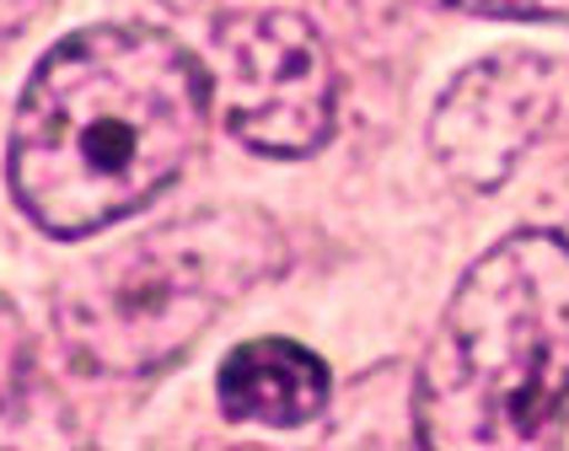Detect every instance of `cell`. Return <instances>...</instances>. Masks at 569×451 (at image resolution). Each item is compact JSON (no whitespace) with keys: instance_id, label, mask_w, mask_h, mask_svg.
I'll list each match as a JSON object with an SVG mask.
<instances>
[{"instance_id":"cell-8","label":"cell","mask_w":569,"mask_h":451,"mask_svg":"<svg viewBox=\"0 0 569 451\" xmlns=\"http://www.w3.org/2000/svg\"><path fill=\"white\" fill-rule=\"evenodd\" d=\"M436 6L495 22H569V0H436Z\"/></svg>"},{"instance_id":"cell-9","label":"cell","mask_w":569,"mask_h":451,"mask_svg":"<svg viewBox=\"0 0 569 451\" xmlns=\"http://www.w3.org/2000/svg\"><path fill=\"white\" fill-rule=\"evenodd\" d=\"M38 11H43V0H0V49L28 28Z\"/></svg>"},{"instance_id":"cell-1","label":"cell","mask_w":569,"mask_h":451,"mask_svg":"<svg viewBox=\"0 0 569 451\" xmlns=\"http://www.w3.org/2000/svg\"><path fill=\"white\" fill-rule=\"evenodd\" d=\"M210 70L157 28L54 43L11 124V193L54 237H92L151 204L204 146Z\"/></svg>"},{"instance_id":"cell-6","label":"cell","mask_w":569,"mask_h":451,"mask_svg":"<svg viewBox=\"0 0 569 451\" xmlns=\"http://www.w3.org/2000/svg\"><path fill=\"white\" fill-rule=\"evenodd\" d=\"M328 392H333L328 365L296 339H248L242 350L226 354L216 377L226 419L269 424V430L312 424L328 409Z\"/></svg>"},{"instance_id":"cell-5","label":"cell","mask_w":569,"mask_h":451,"mask_svg":"<svg viewBox=\"0 0 569 451\" xmlns=\"http://www.w3.org/2000/svg\"><path fill=\"white\" fill-rule=\"evenodd\" d=\"M569 119V64L538 49L483 54L430 113V157L462 189L495 193Z\"/></svg>"},{"instance_id":"cell-2","label":"cell","mask_w":569,"mask_h":451,"mask_svg":"<svg viewBox=\"0 0 569 451\" xmlns=\"http://www.w3.org/2000/svg\"><path fill=\"white\" fill-rule=\"evenodd\" d=\"M569 403V237L510 231L462 274L413 382V441L548 447Z\"/></svg>"},{"instance_id":"cell-3","label":"cell","mask_w":569,"mask_h":451,"mask_svg":"<svg viewBox=\"0 0 569 451\" xmlns=\"http://www.w3.org/2000/svg\"><path fill=\"white\" fill-rule=\"evenodd\" d=\"M280 263L284 237L263 210H199L87 258L54 290V328L81 371L151 377Z\"/></svg>"},{"instance_id":"cell-4","label":"cell","mask_w":569,"mask_h":451,"mask_svg":"<svg viewBox=\"0 0 569 451\" xmlns=\"http://www.w3.org/2000/svg\"><path fill=\"white\" fill-rule=\"evenodd\" d=\"M226 129L258 157H312L333 134L339 81L317 28L296 11L226 17L210 43Z\"/></svg>"},{"instance_id":"cell-7","label":"cell","mask_w":569,"mask_h":451,"mask_svg":"<svg viewBox=\"0 0 569 451\" xmlns=\"http://www.w3.org/2000/svg\"><path fill=\"white\" fill-rule=\"evenodd\" d=\"M32 403V339L17 307L0 295V441L11 435V424L28 414Z\"/></svg>"}]
</instances>
